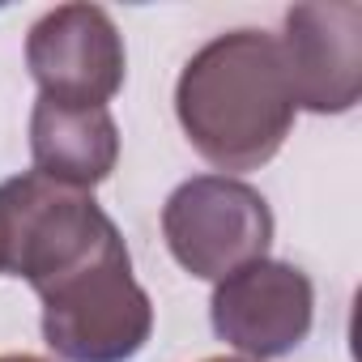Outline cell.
Wrapping results in <instances>:
<instances>
[{
  "instance_id": "cell-4",
  "label": "cell",
  "mask_w": 362,
  "mask_h": 362,
  "mask_svg": "<svg viewBox=\"0 0 362 362\" xmlns=\"http://www.w3.org/2000/svg\"><path fill=\"white\" fill-rule=\"evenodd\" d=\"M170 256L201 281H222L235 269L264 260L273 243L269 201L235 175H197L162 205Z\"/></svg>"
},
{
  "instance_id": "cell-8",
  "label": "cell",
  "mask_w": 362,
  "mask_h": 362,
  "mask_svg": "<svg viewBox=\"0 0 362 362\" xmlns=\"http://www.w3.org/2000/svg\"><path fill=\"white\" fill-rule=\"evenodd\" d=\"M30 158L39 175L90 192L119 162V128L107 107L39 98L30 111Z\"/></svg>"
},
{
  "instance_id": "cell-7",
  "label": "cell",
  "mask_w": 362,
  "mask_h": 362,
  "mask_svg": "<svg viewBox=\"0 0 362 362\" xmlns=\"http://www.w3.org/2000/svg\"><path fill=\"white\" fill-rule=\"evenodd\" d=\"M294 107L315 115H345L362 94V5L311 0L286 13L277 39Z\"/></svg>"
},
{
  "instance_id": "cell-5",
  "label": "cell",
  "mask_w": 362,
  "mask_h": 362,
  "mask_svg": "<svg viewBox=\"0 0 362 362\" xmlns=\"http://www.w3.org/2000/svg\"><path fill=\"white\" fill-rule=\"evenodd\" d=\"M26 64L39 98L107 107L124 86V35L98 5H56L26 35Z\"/></svg>"
},
{
  "instance_id": "cell-10",
  "label": "cell",
  "mask_w": 362,
  "mask_h": 362,
  "mask_svg": "<svg viewBox=\"0 0 362 362\" xmlns=\"http://www.w3.org/2000/svg\"><path fill=\"white\" fill-rule=\"evenodd\" d=\"M205 362H247V358H205Z\"/></svg>"
},
{
  "instance_id": "cell-6",
  "label": "cell",
  "mask_w": 362,
  "mask_h": 362,
  "mask_svg": "<svg viewBox=\"0 0 362 362\" xmlns=\"http://www.w3.org/2000/svg\"><path fill=\"white\" fill-rule=\"evenodd\" d=\"M214 332L247 354V362H269L294 354L315 320L311 277L286 260H252L218 281L209 303Z\"/></svg>"
},
{
  "instance_id": "cell-1",
  "label": "cell",
  "mask_w": 362,
  "mask_h": 362,
  "mask_svg": "<svg viewBox=\"0 0 362 362\" xmlns=\"http://www.w3.org/2000/svg\"><path fill=\"white\" fill-rule=\"evenodd\" d=\"M294 111L277 39L264 30L209 39L184 64L175 86L179 128L218 170H256L277 158Z\"/></svg>"
},
{
  "instance_id": "cell-9",
  "label": "cell",
  "mask_w": 362,
  "mask_h": 362,
  "mask_svg": "<svg viewBox=\"0 0 362 362\" xmlns=\"http://www.w3.org/2000/svg\"><path fill=\"white\" fill-rule=\"evenodd\" d=\"M0 362H47V358H35V354H5Z\"/></svg>"
},
{
  "instance_id": "cell-3",
  "label": "cell",
  "mask_w": 362,
  "mask_h": 362,
  "mask_svg": "<svg viewBox=\"0 0 362 362\" xmlns=\"http://www.w3.org/2000/svg\"><path fill=\"white\" fill-rule=\"evenodd\" d=\"M43 341L64 362H128L153 332V303L132 277L128 243H115L39 290Z\"/></svg>"
},
{
  "instance_id": "cell-2",
  "label": "cell",
  "mask_w": 362,
  "mask_h": 362,
  "mask_svg": "<svg viewBox=\"0 0 362 362\" xmlns=\"http://www.w3.org/2000/svg\"><path fill=\"white\" fill-rule=\"evenodd\" d=\"M115 243L124 235L94 192L56 184L39 170L0 184V273L30 281L35 294Z\"/></svg>"
}]
</instances>
